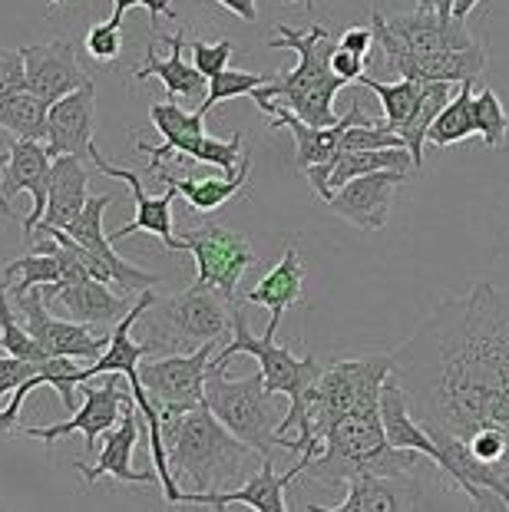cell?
Returning <instances> with one entry per match:
<instances>
[{
    "label": "cell",
    "mask_w": 509,
    "mask_h": 512,
    "mask_svg": "<svg viewBox=\"0 0 509 512\" xmlns=\"http://www.w3.org/2000/svg\"><path fill=\"white\" fill-rule=\"evenodd\" d=\"M394 377L424 427L463 440L480 433L509 390V291L480 281L443 301L394 351Z\"/></svg>",
    "instance_id": "6da1fadb"
},
{
    "label": "cell",
    "mask_w": 509,
    "mask_h": 512,
    "mask_svg": "<svg viewBox=\"0 0 509 512\" xmlns=\"http://www.w3.org/2000/svg\"><path fill=\"white\" fill-rule=\"evenodd\" d=\"M424 460H430V456L417 450H397L387 440L381 400H367L324 430V450L308 463L305 473L324 486H348L361 473L417 479L424 473Z\"/></svg>",
    "instance_id": "7a4b0ae2"
},
{
    "label": "cell",
    "mask_w": 509,
    "mask_h": 512,
    "mask_svg": "<svg viewBox=\"0 0 509 512\" xmlns=\"http://www.w3.org/2000/svg\"><path fill=\"white\" fill-rule=\"evenodd\" d=\"M162 440H166L172 476L189 479L196 493L229 489L248 476V463L258 456L245 440L209 410V403L186 413H162Z\"/></svg>",
    "instance_id": "3957f363"
},
{
    "label": "cell",
    "mask_w": 509,
    "mask_h": 512,
    "mask_svg": "<svg viewBox=\"0 0 509 512\" xmlns=\"http://www.w3.org/2000/svg\"><path fill=\"white\" fill-rule=\"evenodd\" d=\"M238 354H248L258 361V370H262L265 377V387L272 390V394H285L288 397V413L281 417L278 423V437H281V446H285L288 453H301L305 446L311 443H321L314 437L311 423H308V394L314 387V380L321 377V364L314 361V354H305V357H295L288 351V347L275 344V334H262L255 337L248 331V311L242 301L232 304V341L222 347L219 354H215V361L219 364H232V357Z\"/></svg>",
    "instance_id": "277c9868"
},
{
    "label": "cell",
    "mask_w": 509,
    "mask_h": 512,
    "mask_svg": "<svg viewBox=\"0 0 509 512\" xmlns=\"http://www.w3.org/2000/svg\"><path fill=\"white\" fill-rule=\"evenodd\" d=\"M272 50H295L298 67H291L285 76H272L265 86H258V96L268 100H281L291 106L305 123L311 126H334L338 113H334V96H338L348 80H341L331 70V34L314 24L311 30H295L288 24L275 27V37L268 40Z\"/></svg>",
    "instance_id": "5b68a950"
},
{
    "label": "cell",
    "mask_w": 509,
    "mask_h": 512,
    "mask_svg": "<svg viewBox=\"0 0 509 512\" xmlns=\"http://www.w3.org/2000/svg\"><path fill=\"white\" fill-rule=\"evenodd\" d=\"M232 304L235 301L202 281L172 298H156L146 308L149 334H156L149 344L156 347V354H186L209 341H222L225 334H232Z\"/></svg>",
    "instance_id": "8992f818"
},
{
    "label": "cell",
    "mask_w": 509,
    "mask_h": 512,
    "mask_svg": "<svg viewBox=\"0 0 509 512\" xmlns=\"http://www.w3.org/2000/svg\"><path fill=\"white\" fill-rule=\"evenodd\" d=\"M225 370H229V364H219L212 357L209 377H205V403H209V410L238 440L252 446L258 456L285 450L278 437L281 410L275 407V394L265 387L262 370H255V374L242 380H229Z\"/></svg>",
    "instance_id": "52a82bcc"
},
{
    "label": "cell",
    "mask_w": 509,
    "mask_h": 512,
    "mask_svg": "<svg viewBox=\"0 0 509 512\" xmlns=\"http://www.w3.org/2000/svg\"><path fill=\"white\" fill-rule=\"evenodd\" d=\"M394 374V354H374V357H344L321 370L308 394V423L314 437L324 443V430L334 420L361 407L367 400H381L387 377Z\"/></svg>",
    "instance_id": "ba28073f"
},
{
    "label": "cell",
    "mask_w": 509,
    "mask_h": 512,
    "mask_svg": "<svg viewBox=\"0 0 509 512\" xmlns=\"http://www.w3.org/2000/svg\"><path fill=\"white\" fill-rule=\"evenodd\" d=\"M374 43L381 47L387 70L417 83H476L486 70V47L480 40L463 50H443V53H410L397 43V37L387 30L384 14L374 10Z\"/></svg>",
    "instance_id": "9c48e42d"
},
{
    "label": "cell",
    "mask_w": 509,
    "mask_h": 512,
    "mask_svg": "<svg viewBox=\"0 0 509 512\" xmlns=\"http://www.w3.org/2000/svg\"><path fill=\"white\" fill-rule=\"evenodd\" d=\"M215 344L219 341H209L186 354H159L156 361L139 364V380L159 413H186L192 407H202Z\"/></svg>",
    "instance_id": "30bf717a"
},
{
    "label": "cell",
    "mask_w": 509,
    "mask_h": 512,
    "mask_svg": "<svg viewBox=\"0 0 509 512\" xmlns=\"http://www.w3.org/2000/svg\"><path fill=\"white\" fill-rule=\"evenodd\" d=\"M182 242H186V252L196 258V281L222 291L229 301H238V281L248 268L258 265L252 242L229 225L189 228V232H182Z\"/></svg>",
    "instance_id": "8fae6325"
},
{
    "label": "cell",
    "mask_w": 509,
    "mask_h": 512,
    "mask_svg": "<svg viewBox=\"0 0 509 512\" xmlns=\"http://www.w3.org/2000/svg\"><path fill=\"white\" fill-rule=\"evenodd\" d=\"M123 374H106V384L96 387L93 380H83L80 384V394H83V407L73 410L70 420L63 423H50V427H24L20 433L30 440H40V443H57L63 440L67 433H83L86 437V453H96V440L106 437L119 420H123V410L129 407L133 400V390L123 387Z\"/></svg>",
    "instance_id": "7c38bea8"
},
{
    "label": "cell",
    "mask_w": 509,
    "mask_h": 512,
    "mask_svg": "<svg viewBox=\"0 0 509 512\" xmlns=\"http://www.w3.org/2000/svg\"><path fill=\"white\" fill-rule=\"evenodd\" d=\"M324 450V443H311L298 453V463L288 473H275L272 456H262V470L252 473L238 489H209V493H179L176 506H209V509H229V506H248L255 512H288L285 489L308 470V463Z\"/></svg>",
    "instance_id": "4fadbf2b"
},
{
    "label": "cell",
    "mask_w": 509,
    "mask_h": 512,
    "mask_svg": "<svg viewBox=\"0 0 509 512\" xmlns=\"http://www.w3.org/2000/svg\"><path fill=\"white\" fill-rule=\"evenodd\" d=\"M14 304L24 314V324L27 331L34 334V341L40 344V351L47 357H77V361H96L110 337H100L93 334L90 328L93 324H80V321H67L60 314H53L43 301L40 288L27 291V294H17Z\"/></svg>",
    "instance_id": "5bb4252c"
},
{
    "label": "cell",
    "mask_w": 509,
    "mask_h": 512,
    "mask_svg": "<svg viewBox=\"0 0 509 512\" xmlns=\"http://www.w3.org/2000/svg\"><path fill=\"white\" fill-rule=\"evenodd\" d=\"M90 162L96 166V172H103L106 179L126 182L129 192H133V202H136V219L129 225H119L110 235L113 242H123V238L136 235V232H146V235H156L166 252H186V242H182V235H176V225H172V202H176V195H179L172 185H166V192L162 195H146L136 172H129L123 166H113L110 159H103L100 149H93Z\"/></svg>",
    "instance_id": "9a60e30c"
},
{
    "label": "cell",
    "mask_w": 509,
    "mask_h": 512,
    "mask_svg": "<svg viewBox=\"0 0 509 512\" xmlns=\"http://www.w3.org/2000/svg\"><path fill=\"white\" fill-rule=\"evenodd\" d=\"M407 176L410 172H397V169L367 172V176H357L338 185L324 205L334 215H341L344 222L357 225L361 232H381V228H387V219H391V205L400 182Z\"/></svg>",
    "instance_id": "2e32d148"
},
{
    "label": "cell",
    "mask_w": 509,
    "mask_h": 512,
    "mask_svg": "<svg viewBox=\"0 0 509 512\" xmlns=\"http://www.w3.org/2000/svg\"><path fill=\"white\" fill-rule=\"evenodd\" d=\"M20 50H24V63H27V90L37 93L43 103L53 106L67 93L80 90L83 83H90V73L83 70L77 47L67 37L27 43Z\"/></svg>",
    "instance_id": "e0dca14e"
},
{
    "label": "cell",
    "mask_w": 509,
    "mask_h": 512,
    "mask_svg": "<svg viewBox=\"0 0 509 512\" xmlns=\"http://www.w3.org/2000/svg\"><path fill=\"white\" fill-rule=\"evenodd\" d=\"M50 169H53V156H50L47 143H40V139H14V146H10V162H7L4 176H0V189H4L7 199L17 192H27L30 199H34V209H30V215L24 219L27 242L34 238L43 212H47Z\"/></svg>",
    "instance_id": "ac0fdd59"
},
{
    "label": "cell",
    "mask_w": 509,
    "mask_h": 512,
    "mask_svg": "<svg viewBox=\"0 0 509 512\" xmlns=\"http://www.w3.org/2000/svg\"><path fill=\"white\" fill-rule=\"evenodd\" d=\"M93 129H96V86L93 80L80 90L67 93L50 106L47 116V149L50 156H93Z\"/></svg>",
    "instance_id": "d6986e66"
},
{
    "label": "cell",
    "mask_w": 509,
    "mask_h": 512,
    "mask_svg": "<svg viewBox=\"0 0 509 512\" xmlns=\"http://www.w3.org/2000/svg\"><path fill=\"white\" fill-rule=\"evenodd\" d=\"M113 202H116L113 195H93V199L86 202V209L77 215V222L67 228V235L77 238L83 248H90V252L100 258L106 268H110L113 285L123 291V294L126 291H146V288L156 285L159 275L136 268V265H129L126 258H119L113 252V238L103 232V215H106V209H110Z\"/></svg>",
    "instance_id": "ffe728a7"
},
{
    "label": "cell",
    "mask_w": 509,
    "mask_h": 512,
    "mask_svg": "<svg viewBox=\"0 0 509 512\" xmlns=\"http://www.w3.org/2000/svg\"><path fill=\"white\" fill-rule=\"evenodd\" d=\"M136 413H139V407L136 403H129V407L123 410V420L106 433L103 450L93 463H83V460L73 463L86 486H96L106 476L116 479V483H129V486H146V483H153V479H159L156 470H133V450L139 443Z\"/></svg>",
    "instance_id": "44dd1931"
},
{
    "label": "cell",
    "mask_w": 509,
    "mask_h": 512,
    "mask_svg": "<svg viewBox=\"0 0 509 512\" xmlns=\"http://www.w3.org/2000/svg\"><path fill=\"white\" fill-rule=\"evenodd\" d=\"M40 294L53 314L80 324H116L133 308L123 294L110 291V285L100 278H80L60 288H40Z\"/></svg>",
    "instance_id": "7402d4cb"
},
{
    "label": "cell",
    "mask_w": 509,
    "mask_h": 512,
    "mask_svg": "<svg viewBox=\"0 0 509 512\" xmlns=\"http://www.w3.org/2000/svg\"><path fill=\"white\" fill-rule=\"evenodd\" d=\"M139 152L146 156V169L156 172L166 166L169 159H189V162H205V166H215L222 169L225 176H235L238 162L245 159V136L242 133H232V139H212L205 133H189V136H179V139H162L159 146H146V143H136Z\"/></svg>",
    "instance_id": "603a6c76"
},
{
    "label": "cell",
    "mask_w": 509,
    "mask_h": 512,
    "mask_svg": "<svg viewBox=\"0 0 509 512\" xmlns=\"http://www.w3.org/2000/svg\"><path fill=\"white\" fill-rule=\"evenodd\" d=\"M387 30L397 37V43L410 53H443V50H463L476 43L467 20L460 17H440L437 10L417 7L407 17H384Z\"/></svg>",
    "instance_id": "cb8c5ba5"
},
{
    "label": "cell",
    "mask_w": 509,
    "mask_h": 512,
    "mask_svg": "<svg viewBox=\"0 0 509 512\" xmlns=\"http://www.w3.org/2000/svg\"><path fill=\"white\" fill-rule=\"evenodd\" d=\"M162 43H169V57H159L156 47L149 43L146 60L133 70V80L143 83L149 76H156L166 86L169 100H196V96L209 93V80L199 73L196 63H186V57H182V50H186V30L166 34Z\"/></svg>",
    "instance_id": "d4e9b609"
},
{
    "label": "cell",
    "mask_w": 509,
    "mask_h": 512,
    "mask_svg": "<svg viewBox=\"0 0 509 512\" xmlns=\"http://www.w3.org/2000/svg\"><path fill=\"white\" fill-rule=\"evenodd\" d=\"M90 202V172H86L80 156H57L50 169V195L47 212L37 228H67L77 222V215ZM37 235V232H34ZM34 242V238H30Z\"/></svg>",
    "instance_id": "484cf974"
},
{
    "label": "cell",
    "mask_w": 509,
    "mask_h": 512,
    "mask_svg": "<svg viewBox=\"0 0 509 512\" xmlns=\"http://www.w3.org/2000/svg\"><path fill=\"white\" fill-rule=\"evenodd\" d=\"M301 291H305V261H301V248L295 242L285 248L278 265L245 294V304H262V308L272 311V321H268L265 331L278 334V324L285 318V311L301 304Z\"/></svg>",
    "instance_id": "4316f807"
},
{
    "label": "cell",
    "mask_w": 509,
    "mask_h": 512,
    "mask_svg": "<svg viewBox=\"0 0 509 512\" xmlns=\"http://www.w3.org/2000/svg\"><path fill=\"white\" fill-rule=\"evenodd\" d=\"M248 176H252V152H245L242 169H238L235 176H186V179H179V176H169L166 169L156 172V179L172 185V189L186 199L189 209L199 212V215L219 212L225 202H232L235 195L248 185Z\"/></svg>",
    "instance_id": "83f0119b"
},
{
    "label": "cell",
    "mask_w": 509,
    "mask_h": 512,
    "mask_svg": "<svg viewBox=\"0 0 509 512\" xmlns=\"http://www.w3.org/2000/svg\"><path fill=\"white\" fill-rule=\"evenodd\" d=\"M4 281L10 298L17 294H27L34 288H53L63 281V258H60V245L53 235H40V245L34 248V255L14 258L4 265Z\"/></svg>",
    "instance_id": "f1b7e54d"
},
{
    "label": "cell",
    "mask_w": 509,
    "mask_h": 512,
    "mask_svg": "<svg viewBox=\"0 0 509 512\" xmlns=\"http://www.w3.org/2000/svg\"><path fill=\"white\" fill-rule=\"evenodd\" d=\"M397 483L404 479H387V476H371L361 473L348 483V496L334 506H311L314 512H400L417 503L404 499V493L397 489Z\"/></svg>",
    "instance_id": "f546056e"
},
{
    "label": "cell",
    "mask_w": 509,
    "mask_h": 512,
    "mask_svg": "<svg viewBox=\"0 0 509 512\" xmlns=\"http://www.w3.org/2000/svg\"><path fill=\"white\" fill-rule=\"evenodd\" d=\"M453 86L457 83H424V93H420L417 110L410 113V119L397 129L400 139L407 143L410 156L417 162V172L424 169V146H427V133L433 126V119L440 116V110L453 100Z\"/></svg>",
    "instance_id": "4dcf8cb0"
},
{
    "label": "cell",
    "mask_w": 509,
    "mask_h": 512,
    "mask_svg": "<svg viewBox=\"0 0 509 512\" xmlns=\"http://www.w3.org/2000/svg\"><path fill=\"white\" fill-rule=\"evenodd\" d=\"M384 169H397V172H417V162L410 156L407 146L397 149H357V152H344L338 159V166L331 169V192L338 185L351 182L357 176H367V172H384Z\"/></svg>",
    "instance_id": "1f68e13d"
},
{
    "label": "cell",
    "mask_w": 509,
    "mask_h": 512,
    "mask_svg": "<svg viewBox=\"0 0 509 512\" xmlns=\"http://www.w3.org/2000/svg\"><path fill=\"white\" fill-rule=\"evenodd\" d=\"M47 116L50 103H43L30 90L10 93L0 100V129L14 139H40V143H47Z\"/></svg>",
    "instance_id": "d6a6232c"
},
{
    "label": "cell",
    "mask_w": 509,
    "mask_h": 512,
    "mask_svg": "<svg viewBox=\"0 0 509 512\" xmlns=\"http://www.w3.org/2000/svg\"><path fill=\"white\" fill-rule=\"evenodd\" d=\"M473 86L476 83H460L453 100L443 106L440 116L433 119L430 133H427V143H433L437 149H450L463 143V139L476 136V126H473Z\"/></svg>",
    "instance_id": "836d02e7"
},
{
    "label": "cell",
    "mask_w": 509,
    "mask_h": 512,
    "mask_svg": "<svg viewBox=\"0 0 509 512\" xmlns=\"http://www.w3.org/2000/svg\"><path fill=\"white\" fill-rule=\"evenodd\" d=\"M364 86V90H371L377 100H381V106H384V123L394 129L404 126L407 119H410V113L417 110V103H420V93H424V83H417V80H407V76H397L394 83H381V80H374V76H361L357 80Z\"/></svg>",
    "instance_id": "e575fe53"
},
{
    "label": "cell",
    "mask_w": 509,
    "mask_h": 512,
    "mask_svg": "<svg viewBox=\"0 0 509 512\" xmlns=\"http://www.w3.org/2000/svg\"><path fill=\"white\" fill-rule=\"evenodd\" d=\"M473 126H476V136L486 143V149H500L506 143L509 113L490 86H480V90L473 86Z\"/></svg>",
    "instance_id": "d590c367"
},
{
    "label": "cell",
    "mask_w": 509,
    "mask_h": 512,
    "mask_svg": "<svg viewBox=\"0 0 509 512\" xmlns=\"http://www.w3.org/2000/svg\"><path fill=\"white\" fill-rule=\"evenodd\" d=\"M272 76L268 73H245V70H219L215 76H209V93H205V100L199 103L202 116H209L215 106L225 103V100H235V96H252L258 86H265Z\"/></svg>",
    "instance_id": "8d00e7d4"
},
{
    "label": "cell",
    "mask_w": 509,
    "mask_h": 512,
    "mask_svg": "<svg viewBox=\"0 0 509 512\" xmlns=\"http://www.w3.org/2000/svg\"><path fill=\"white\" fill-rule=\"evenodd\" d=\"M202 119H205L202 113H186L176 100L149 106V123L159 129L162 139H179V136H189V133H205Z\"/></svg>",
    "instance_id": "74e56055"
},
{
    "label": "cell",
    "mask_w": 509,
    "mask_h": 512,
    "mask_svg": "<svg viewBox=\"0 0 509 512\" xmlns=\"http://www.w3.org/2000/svg\"><path fill=\"white\" fill-rule=\"evenodd\" d=\"M83 50L96 63H116L123 53V24H116V20L93 24L83 37Z\"/></svg>",
    "instance_id": "f35d334b"
},
{
    "label": "cell",
    "mask_w": 509,
    "mask_h": 512,
    "mask_svg": "<svg viewBox=\"0 0 509 512\" xmlns=\"http://www.w3.org/2000/svg\"><path fill=\"white\" fill-rule=\"evenodd\" d=\"M189 50H192V63H196L199 73L209 80V76H215L219 70L229 67V60L235 53V43L232 40H192Z\"/></svg>",
    "instance_id": "ab89813d"
},
{
    "label": "cell",
    "mask_w": 509,
    "mask_h": 512,
    "mask_svg": "<svg viewBox=\"0 0 509 512\" xmlns=\"http://www.w3.org/2000/svg\"><path fill=\"white\" fill-rule=\"evenodd\" d=\"M43 367V361H24V357H14L7 354L4 347H0V403H4L7 394H14V390L20 384H27L30 377L37 374V370Z\"/></svg>",
    "instance_id": "60d3db41"
},
{
    "label": "cell",
    "mask_w": 509,
    "mask_h": 512,
    "mask_svg": "<svg viewBox=\"0 0 509 512\" xmlns=\"http://www.w3.org/2000/svg\"><path fill=\"white\" fill-rule=\"evenodd\" d=\"M27 90V63L24 50H0V100L10 93Z\"/></svg>",
    "instance_id": "b9f144b4"
},
{
    "label": "cell",
    "mask_w": 509,
    "mask_h": 512,
    "mask_svg": "<svg viewBox=\"0 0 509 512\" xmlns=\"http://www.w3.org/2000/svg\"><path fill=\"white\" fill-rule=\"evenodd\" d=\"M506 440H509L506 430L483 427L480 433H473V437H470V450L480 456V460H486V463H500L503 453H506Z\"/></svg>",
    "instance_id": "7bdbcfd3"
},
{
    "label": "cell",
    "mask_w": 509,
    "mask_h": 512,
    "mask_svg": "<svg viewBox=\"0 0 509 512\" xmlns=\"http://www.w3.org/2000/svg\"><path fill=\"white\" fill-rule=\"evenodd\" d=\"M331 70L341 76V80L348 83H357L367 70V57H361V53H354L348 47H341V43H334L331 50Z\"/></svg>",
    "instance_id": "ee69618b"
},
{
    "label": "cell",
    "mask_w": 509,
    "mask_h": 512,
    "mask_svg": "<svg viewBox=\"0 0 509 512\" xmlns=\"http://www.w3.org/2000/svg\"><path fill=\"white\" fill-rule=\"evenodd\" d=\"M133 7H146L149 14H153V27H159V17H176V10H172V0H113L110 20L123 24L126 10H133Z\"/></svg>",
    "instance_id": "f6af8a7d"
},
{
    "label": "cell",
    "mask_w": 509,
    "mask_h": 512,
    "mask_svg": "<svg viewBox=\"0 0 509 512\" xmlns=\"http://www.w3.org/2000/svg\"><path fill=\"white\" fill-rule=\"evenodd\" d=\"M338 43H341V47L354 50V53H361V57H367V53L377 47L371 27H351V30H344V37Z\"/></svg>",
    "instance_id": "bcb514c9"
},
{
    "label": "cell",
    "mask_w": 509,
    "mask_h": 512,
    "mask_svg": "<svg viewBox=\"0 0 509 512\" xmlns=\"http://www.w3.org/2000/svg\"><path fill=\"white\" fill-rule=\"evenodd\" d=\"M215 4L232 10V14L242 17L245 24H255V20H258V0H215Z\"/></svg>",
    "instance_id": "7dc6e473"
},
{
    "label": "cell",
    "mask_w": 509,
    "mask_h": 512,
    "mask_svg": "<svg viewBox=\"0 0 509 512\" xmlns=\"http://www.w3.org/2000/svg\"><path fill=\"white\" fill-rule=\"evenodd\" d=\"M7 162H10V149H0V176H4ZM0 212H4V215H7V219H14V209H10V202H7V195H4V189H0Z\"/></svg>",
    "instance_id": "c3c4849f"
},
{
    "label": "cell",
    "mask_w": 509,
    "mask_h": 512,
    "mask_svg": "<svg viewBox=\"0 0 509 512\" xmlns=\"http://www.w3.org/2000/svg\"><path fill=\"white\" fill-rule=\"evenodd\" d=\"M417 7L437 10L440 17H453V0H417Z\"/></svg>",
    "instance_id": "681fc988"
},
{
    "label": "cell",
    "mask_w": 509,
    "mask_h": 512,
    "mask_svg": "<svg viewBox=\"0 0 509 512\" xmlns=\"http://www.w3.org/2000/svg\"><path fill=\"white\" fill-rule=\"evenodd\" d=\"M480 4V0H453V17H460V20H467L470 17V10Z\"/></svg>",
    "instance_id": "f907efd6"
},
{
    "label": "cell",
    "mask_w": 509,
    "mask_h": 512,
    "mask_svg": "<svg viewBox=\"0 0 509 512\" xmlns=\"http://www.w3.org/2000/svg\"><path fill=\"white\" fill-rule=\"evenodd\" d=\"M496 466H500V470H503V473L509 476V440H506V453H503V460L496 463Z\"/></svg>",
    "instance_id": "816d5d0a"
},
{
    "label": "cell",
    "mask_w": 509,
    "mask_h": 512,
    "mask_svg": "<svg viewBox=\"0 0 509 512\" xmlns=\"http://www.w3.org/2000/svg\"><path fill=\"white\" fill-rule=\"evenodd\" d=\"M50 4H70V0H50Z\"/></svg>",
    "instance_id": "f5cc1de1"
},
{
    "label": "cell",
    "mask_w": 509,
    "mask_h": 512,
    "mask_svg": "<svg viewBox=\"0 0 509 512\" xmlns=\"http://www.w3.org/2000/svg\"><path fill=\"white\" fill-rule=\"evenodd\" d=\"M285 4H295V0H285Z\"/></svg>",
    "instance_id": "db71d44e"
}]
</instances>
